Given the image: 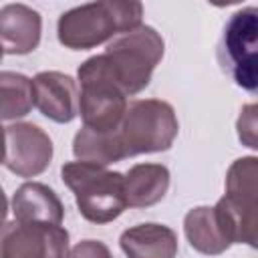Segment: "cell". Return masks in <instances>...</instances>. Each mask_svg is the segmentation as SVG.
Listing matches in <instances>:
<instances>
[{"mask_svg":"<svg viewBox=\"0 0 258 258\" xmlns=\"http://www.w3.org/2000/svg\"><path fill=\"white\" fill-rule=\"evenodd\" d=\"M143 6L139 2H91L64 12L58 18V40L67 48L87 50L119 32H131L141 26Z\"/></svg>","mask_w":258,"mask_h":258,"instance_id":"1","label":"cell"},{"mask_svg":"<svg viewBox=\"0 0 258 258\" xmlns=\"http://www.w3.org/2000/svg\"><path fill=\"white\" fill-rule=\"evenodd\" d=\"M52 159L50 137L32 123L4 127V167L20 177L42 173Z\"/></svg>","mask_w":258,"mask_h":258,"instance_id":"8","label":"cell"},{"mask_svg":"<svg viewBox=\"0 0 258 258\" xmlns=\"http://www.w3.org/2000/svg\"><path fill=\"white\" fill-rule=\"evenodd\" d=\"M224 198L236 206H258V157H240L230 165Z\"/></svg>","mask_w":258,"mask_h":258,"instance_id":"16","label":"cell"},{"mask_svg":"<svg viewBox=\"0 0 258 258\" xmlns=\"http://www.w3.org/2000/svg\"><path fill=\"white\" fill-rule=\"evenodd\" d=\"M73 153L79 157V161L95 163L101 167L125 159L121 145H119V139H117V131L99 133V131H93L89 127L79 129V133L75 135Z\"/></svg>","mask_w":258,"mask_h":258,"instance_id":"15","label":"cell"},{"mask_svg":"<svg viewBox=\"0 0 258 258\" xmlns=\"http://www.w3.org/2000/svg\"><path fill=\"white\" fill-rule=\"evenodd\" d=\"M226 220L232 242H244L258 250V206H236L228 198L216 204Z\"/></svg>","mask_w":258,"mask_h":258,"instance_id":"18","label":"cell"},{"mask_svg":"<svg viewBox=\"0 0 258 258\" xmlns=\"http://www.w3.org/2000/svg\"><path fill=\"white\" fill-rule=\"evenodd\" d=\"M12 214L16 222L24 224H62V204L56 194L36 181L20 185L12 198Z\"/></svg>","mask_w":258,"mask_h":258,"instance_id":"12","label":"cell"},{"mask_svg":"<svg viewBox=\"0 0 258 258\" xmlns=\"http://www.w3.org/2000/svg\"><path fill=\"white\" fill-rule=\"evenodd\" d=\"M103 54L129 97L149 85L151 73L163 56V38L151 26H139L117 36Z\"/></svg>","mask_w":258,"mask_h":258,"instance_id":"6","label":"cell"},{"mask_svg":"<svg viewBox=\"0 0 258 258\" xmlns=\"http://www.w3.org/2000/svg\"><path fill=\"white\" fill-rule=\"evenodd\" d=\"M183 230L189 246L206 256H218L234 244L218 206H200L189 210L183 218Z\"/></svg>","mask_w":258,"mask_h":258,"instance_id":"10","label":"cell"},{"mask_svg":"<svg viewBox=\"0 0 258 258\" xmlns=\"http://www.w3.org/2000/svg\"><path fill=\"white\" fill-rule=\"evenodd\" d=\"M218 62L238 87L258 95V6L230 16L218 42Z\"/></svg>","mask_w":258,"mask_h":258,"instance_id":"5","label":"cell"},{"mask_svg":"<svg viewBox=\"0 0 258 258\" xmlns=\"http://www.w3.org/2000/svg\"><path fill=\"white\" fill-rule=\"evenodd\" d=\"M238 139L250 149H258V103L244 105L236 121Z\"/></svg>","mask_w":258,"mask_h":258,"instance_id":"19","label":"cell"},{"mask_svg":"<svg viewBox=\"0 0 258 258\" xmlns=\"http://www.w3.org/2000/svg\"><path fill=\"white\" fill-rule=\"evenodd\" d=\"M69 232L54 224L6 222L0 258H67Z\"/></svg>","mask_w":258,"mask_h":258,"instance_id":"7","label":"cell"},{"mask_svg":"<svg viewBox=\"0 0 258 258\" xmlns=\"http://www.w3.org/2000/svg\"><path fill=\"white\" fill-rule=\"evenodd\" d=\"M67 258H113L109 248L99 240H83L71 248Z\"/></svg>","mask_w":258,"mask_h":258,"instance_id":"20","label":"cell"},{"mask_svg":"<svg viewBox=\"0 0 258 258\" xmlns=\"http://www.w3.org/2000/svg\"><path fill=\"white\" fill-rule=\"evenodd\" d=\"M77 75L81 81L79 113L85 123L83 127L99 133L117 131L129 109L127 93L109 69L105 54L87 58Z\"/></svg>","mask_w":258,"mask_h":258,"instance_id":"3","label":"cell"},{"mask_svg":"<svg viewBox=\"0 0 258 258\" xmlns=\"http://www.w3.org/2000/svg\"><path fill=\"white\" fill-rule=\"evenodd\" d=\"M0 89H2V119H16L24 117L34 105V89L32 81L24 75L4 71L0 75Z\"/></svg>","mask_w":258,"mask_h":258,"instance_id":"17","label":"cell"},{"mask_svg":"<svg viewBox=\"0 0 258 258\" xmlns=\"http://www.w3.org/2000/svg\"><path fill=\"white\" fill-rule=\"evenodd\" d=\"M175 135V111L169 103L159 99H141L131 103L117 129L123 157L165 151L171 147Z\"/></svg>","mask_w":258,"mask_h":258,"instance_id":"4","label":"cell"},{"mask_svg":"<svg viewBox=\"0 0 258 258\" xmlns=\"http://www.w3.org/2000/svg\"><path fill=\"white\" fill-rule=\"evenodd\" d=\"M40 14L24 4H8L0 10V36L4 54H26L40 42Z\"/></svg>","mask_w":258,"mask_h":258,"instance_id":"11","label":"cell"},{"mask_svg":"<svg viewBox=\"0 0 258 258\" xmlns=\"http://www.w3.org/2000/svg\"><path fill=\"white\" fill-rule=\"evenodd\" d=\"M34 105L38 111L56 121L69 123L79 113V93L75 81L58 71H44L32 79Z\"/></svg>","mask_w":258,"mask_h":258,"instance_id":"9","label":"cell"},{"mask_svg":"<svg viewBox=\"0 0 258 258\" xmlns=\"http://www.w3.org/2000/svg\"><path fill=\"white\" fill-rule=\"evenodd\" d=\"M127 258H175L177 236L161 224H139L125 230L119 238Z\"/></svg>","mask_w":258,"mask_h":258,"instance_id":"13","label":"cell"},{"mask_svg":"<svg viewBox=\"0 0 258 258\" xmlns=\"http://www.w3.org/2000/svg\"><path fill=\"white\" fill-rule=\"evenodd\" d=\"M169 171L161 163H137L125 175V196L131 208H149L163 200Z\"/></svg>","mask_w":258,"mask_h":258,"instance_id":"14","label":"cell"},{"mask_svg":"<svg viewBox=\"0 0 258 258\" xmlns=\"http://www.w3.org/2000/svg\"><path fill=\"white\" fill-rule=\"evenodd\" d=\"M62 181L75 194L79 212L93 224L113 222L129 206L125 175L87 161H69L60 169Z\"/></svg>","mask_w":258,"mask_h":258,"instance_id":"2","label":"cell"}]
</instances>
